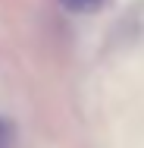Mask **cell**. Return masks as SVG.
<instances>
[{
	"instance_id": "obj_1",
	"label": "cell",
	"mask_w": 144,
	"mask_h": 148,
	"mask_svg": "<svg viewBox=\"0 0 144 148\" xmlns=\"http://www.w3.org/2000/svg\"><path fill=\"white\" fill-rule=\"evenodd\" d=\"M66 10H72V13H91V10H97L103 0H59Z\"/></svg>"
},
{
	"instance_id": "obj_2",
	"label": "cell",
	"mask_w": 144,
	"mask_h": 148,
	"mask_svg": "<svg viewBox=\"0 0 144 148\" xmlns=\"http://www.w3.org/2000/svg\"><path fill=\"white\" fill-rule=\"evenodd\" d=\"M0 148H13V129L0 120Z\"/></svg>"
}]
</instances>
